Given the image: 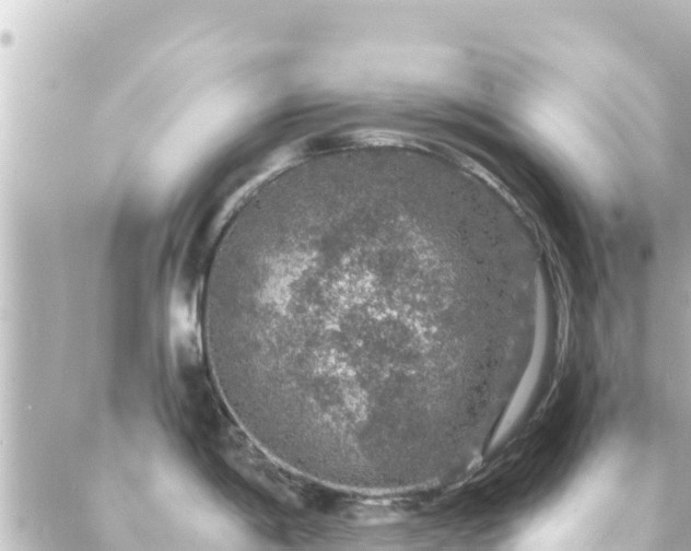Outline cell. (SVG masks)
Segmentation results:
<instances>
[{"label":"cell","instance_id":"obj_1","mask_svg":"<svg viewBox=\"0 0 691 551\" xmlns=\"http://www.w3.org/2000/svg\"><path fill=\"white\" fill-rule=\"evenodd\" d=\"M438 201L372 176L314 181L230 221L204 291L230 410L284 469L335 489L432 484L452 449L472 319L492 267L441 236Z\"/></svg>","mask_w":691,"mask_h":551}]
</instances>
